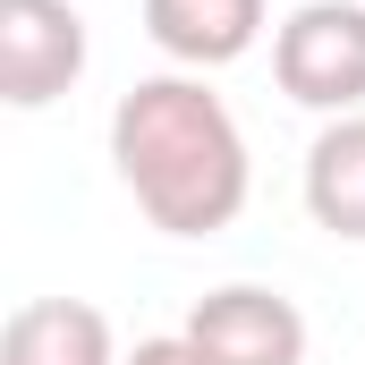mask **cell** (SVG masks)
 I'll return each instance as SVG.
<instances>
[{
  "mask_svg": "<svg viewBox=\"0 0 365 365\" xmlns=\"http://www.w3.org/2000/svg\"><path fill=\"white\" fill-rule=\"evenodd\" d=\"M110 170L162 238H221L255 195L247 128L195 68L136 77L110 102Z\"/></svg>",
  "mask_w": 365,
  "mask_h": 365,
  "instance_id": "1",
  "label": "cell"
},
{
  "mask_svg": "<svg viewBox=\"0 0 365 365\" xmlns=\"http://www.w3.org/2000/svg\"><path fill=\"white\" fill-rule=\"evenodd\" d=\"M0 365H128L110 314L86 297H26L0 323Z\"/></svg>",
  "mask_w": 365,
  "mask_h": 365,
  "instance_id": "6",
  "label": "cell"
},
{
  "mask_svg": "<svg viewBox=\"0 0 365 365\" xmlns=\"http://www.w3.org/2000/svg\"><path fill=\"white\" fill-rule=\"evenodd\" d=\"M187 340L212 365H306V314L264 280H221L187 306Z\"/></svg>",
  "mask_w": 365,
  "mask_h": 365,
  "instance_id": "4",
  "label": "cell"
},
{
  "mask_svg": "<svg viewBox=\"0 0 365 365\" xmlns=\"http://www.w3.org/2000/svg\"><path fill=\"white\" fill-rule=\"evenodd\" d=\"M297 187H306L314 230L365 247V110L314 128V145H306V179H297Z\"/></svg>",
  "mask_w": 365,
  "mask_h": 365,
  "instance_id": "7",
  "label": "cell"
},
{
  "mask_svg": "<svg viewBox=\"0 0 365 365\" xmlns=\"http://www.w3.org/2000/svg\"><path fill=\"white\" fill-rule=\"evenodd\" d=\"M264 9L272 0H145V34L170 68H230L264 43Z\"/></svg>",
  "mask_w": 365,
  "mask_h": 365,
  "instance_id": "5",
  "label": "cell"
},
{
  "mask_svg": "<svg viewBox=\"0 0 365 365\" xmlns=\"http://www.w3.org/2000/svg\"><path fill=\"white\" fill-rule=\"evenodd\" d=\"M272 86L297 110H365V0H297L272 26Z\"/></svg>",
  "mask_w": 365,
  "mask_h": 365,
  "instance_id": "2",
  "label": "cell"
},
{
  "mask_svg": "<svg viewBox=\"0 0 365 365\" xmlns=\"http://www.w3.org/2000/svg\"><path fill=\"white\" fill-rule=\"evenodd\" d=\"M128 365H212V357H204L187 331H153V340H136V349H128Z\"/></svg>",
  "mask_w": 365,
  "mask_h": 365,
  "instance_id": "8",
  "label": "cell"
},
{
  "mask_svg": "<svg viewBox=\"0 0 365 365\" xmlns=\"http://www.w3.org/2000/svg\"><path fill=\"white\" fill-rule=\"evenodd\" d=\"M93 43L68 0H0V102L9 110H51L86 77Z\"/></svg>",
  "mask_w": 365,
  "mask_h": 365,
  "instance_id": "3",
  "label": "cell"
}]
</instances>
